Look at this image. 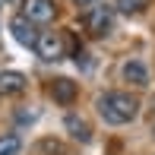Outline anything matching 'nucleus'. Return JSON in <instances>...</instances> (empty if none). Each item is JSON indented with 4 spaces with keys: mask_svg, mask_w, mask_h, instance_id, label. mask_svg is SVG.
Here are the masks:
<instances>
[{
    "mask_svg": "<svg viewBox=\"0 0 155 155\" xmlns=\"http://www.w3.org/2000/svg\"><path fill=\"white\" fill-rule=\"evenodd\" d=\"M95 108H98V114H101L104 124L124 127V124H130L133 117L139 114V98L130 95V92H104V95H98Z\"/></svg>",
    "mask_w": 155,
    "mask_h": 155,
    "instance_id": "nucleus-1",
    "label": "nucleus"
},
{
    "mask_svg": "<svg viewBox=\"0 0 155 155\" xmlns=\"http://www.w3.org/2000/svg\"><path fill=\"white\" fill-rule=\"evenodd\" d=\"M111 25H114V6L111 3H95V6L86 10V29H89V35L101 38V35L111 32Z\"/></svg>",
    "mask_w": 155,
    "mask_h": 155,
    "instance_id": "nucleus-2",
    "label": "nucleus"
},
{
    "mask_svg": "<svg viewBox=\"0 0 155 155\" xmlns=\"http://www.w3.org/2000/svg\"><path fill=\"white\" fill-rule=\"evenodd\" d=\"M35 54H38L41 60L54 63L63 57V35L60 32H41L38 35V45H35Z\"/></svg>",
    "mask_w": 155,
    "mask_h": 155,
    "instance_id": "nucleus-3",
    "label": "nucleus"
},
{
    "mask_svg": "<svg viewBox=\"0 0 155 155\" xmlns=\"http://www.w3.org/2000/svg\"><path fill=\"white\" fill-rule=\"evenodd\" d=\"M10 32H13V38H16L22 48H32V51H35V45H38V35H41L38 29H35V22H32L29 16H22V13L10 19Z\"/></svg>",
    "mask_w": 155,
    "mask_h": 155,
    "instance_id": "nucleus-4",
    "label": "nucleus"
},
{
    "mask_svg": "<svg viewBox=\"0 0 155 155\" xmlns=\"http://www.w3.org/2000/svg\"><path fill=\"white\" fill-rule=\"evenodd\" d=\"M22 16H29L35 25H45L54 22L57 6H54V0H22Z\"/></svg>",
    "mask_w": 155,
    "mask_h": 155,
    "instance_id": "nucleus-5",
    "label": "nucleus"
},
{
    "mask_svg": "<svg viewBox=\"0 0 155 155\" xmlns=\"http://www.w3.org/2000/svg\"><path fill=\"white\" fill-rule=\"evenodd\" d=\"M120 76H124L127 82H133L136 89H146V86H149V70H146V63L136 60V57L127 60L124 67H120Z\"/></svg>",
    "mask_w": 155,
    "mask_h": 155,
    "instance_id": "nucleus-6",
    "label": "nucleus"
},
{
    "mask_svg": "<svg viewBox=\"0 0 155 155\" xmlns=\"http://www.w3.org/2000/svg\"><path fill=\"white\" fill-rule=\"evenodd\" d=\"M25 86H29V79H25L19 70L0 73V95H19V92H25Z\"/></svg>",
    "mask_w": 155,
    "mask_h": 155,
    "instance_id": "nucleus-7",
    "label": "nucleus"
},
{
    "mask_svg": "<svg viewBox=\"0 0 155 155\" xmlns=\"http://www.w3.org/2000/svg\"><path fill=\"white\" fill-rule=\"evenodd\" d=\"M76 92H79V86H76L73 79H54L51 82V98L57 104H73Z\"/></svg>",
    "mask_w": 155,
    "mask_h": 155,
    "instance_id": "nucleus-8",
    "label": "nucleus"
},
{
    "mask_svg": "<svg viewBox=\"0 0 155 155\" xmlns=\"http://www.w3.org/2000/svg\"><path fill=\"white\" fill-rule=\"evenodd\" d=\"M63 127H67V130H70V136H73V139H79V143H89V139H92V127L82 120L79 114H67V117H63Z\"/></svg>",
    "mask_w": 155,
    "mask_h": 155,
    "instance_id": "nucleus-9",
    "label": "nucleus"
},
{
    "mask_svg": "<svg viewBox=\"0 0 155 155\" xmlns=\"http://www.w3.org/2000/svg\"><path fill=\"white\" fill-rule=\"evenodd\" d=\"M22 152V139L16 133H3L0 136V155H19Z\"/></svg>",
    "mask_w": 155,
    "mask_h": 155,
    "instance_id": "nucleus-10",
    "label": "nucleus"
},
{
    "mask_svg": "<svg viewBox=\"0 0 155 155\" xmlns=\"http://www.w3.org/2000/svg\"><path fill=\"white\" fill-rule=\"evenodd\" d=\"M149 3H152V0H117V3H114V10L127 13V16H136V13H143Z\"/></svg>",
    "mask_w": 155,
    "mask_h": 155,
    "instance_id": "nucleus-11",
    "label": "nucleus"
},
{
    "mask_svg": "<svg viewBox=\"0 0 155 155\" xmlns=\"http://www.w3.org/2000/svg\"><path fill=\"white\" fill-rule=\"evenodd\" d=\"M38 152L41 155H67L63 143H57V139H41V143H38Z\"/></svg>",
    "mask_w": 155,
    "mask_h": 155,
    "instance_id": "nucleus-12",
    "label": "nucleus"
},
{
    "mask_svg": "<svg viewBox=\"0 0 155 155\" xmlns=\"http://www.w3.org/2000/svg\"><path fill=\"white\" fill-rule=\"evenodd\" d=\"M73 3H79V6H86V3H95V0H73Z\"/></svg>",
    "mask_w": 155,
    "mask_h": 155,
    "instance_id": "nucleus-13",
    "label": "nucleus"
},
{
    "mask_svg": "<svg viewBox=\"0 0 155 155\" xmlns=\"http://www.w3.org/2000/svg\"><path fill=\"white\" fill-rule=\"evenodd\" d=\"M0 6H3V0H0Z\"/></svg>",
    "mask_w": 155,
    "mask_h": 155,
    "instance_id": "nucleus-14",
    "label": "nucleus"
}]
</instances>
